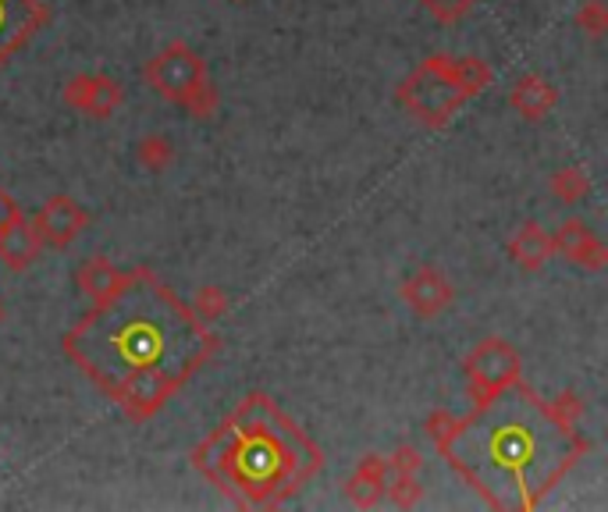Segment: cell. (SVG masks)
I'll list each match as a JSON object with an SVG mask.
<instances>
[{"label": "cell", "mask_w": 608, "mask_h": 512, "mask_svg": "<svg viewBox=\"0 0 608 512\" xmlns=\"http://www.w3.org/2000/svg\"><path fill=\"white\" fill-rule=\"evenodd\" d=\"M61 346L125 417L143 423L218 352V335L150 267H136L118 292L82 313Z\"/></svg>", "instance_id": "cell-1"}, {"label": "cell", "mask_w": 608, "mask_h": 512, "mask_svg": "<svg viewBox=\"0 0 608 512\" xmlns=\"http://www.w3.org/2000/svg\"><path fill=\"white\" fill-rule=\"evenodd\" d=\"M437 452L499 512H530L587 452L580 420L519 381L505 384L470 417H456Z\"/></svg>", "instance_id": "cell-2"}, {"label": "cell", "mask_w": 608, "mask_h": 512, "mask_svg": "<svg viewBox=\"0 0 608 512\" xmlns=\"http://www.w3.org/2000/svg\"><path fill=\"white\" fill-rule=\"evenodd\" d=\"M192 466L243 509H278L303 491L324 455L271 395L253 392L192 449Z\"/></svg>", "instance_id": "cell-3"}, {"label": "cell", "mask_w": 608, "mask_h": 512, "mask_svg": "<svg viewBox=\"0 0 608 512\" xmlns=\"http://www.w3.org/2000/svg\"><path fill=\"white\" fill-rule=\"evenodd\" d=\"M491 82V68L477 57L434 54L417 65L399 85V104L423 125H445Z\"/></svg>", "instance_id": "cell-4"}, {"label": "cell", "mask_w": 608, "mask_h": 512, "mask_svg": "<svg viewBox=\"0 0 608 512\" xmlns=\"http://www.w3.org/2000/svg\"><path fill=\"white\" fill-rule=\"evenodd\" d=\"M143 79L153 93L164 96L167 104L182 107L192 121H207L218 110V90L210 82L203 57L182 39L167 43L164 50L150 57L143 68Z\"/></svg>", "instance_id": "cell-5"}, {"label": "cell", "mask_w": 608, "mask_h": 512, "mask_svg": "<svg viewBox=\"0 0 608 512\" xmlns=\"http://www.w3.org/2000/svg\"><path fill=\"white\" fill-rule=\"evenodd\" d=\"M463 374H466V392H470L473 403H484L494 392H502L505 384L519 381L523 360L505 338H484L470 356H466Z\"/></svg>", "instance_id": "cell-6"}, {"label": "cell", "mask_w": 608, "mask_h": 512, "mask_svg": "<svg viewBox=\"0 0 608 512\" xmlns=\"http://www.w3.org/2000/svg\"><path fill=\"white\" fill-rule=\"evenodd\" d=\"M61 100L72 110L86 114V118L107 121L115 118L125 104V90L118 79H110L107 71H82V75H72L65 82Z\"/></svg>", "instance_id": "cell-7"}, {"label": "cell", "mask_w": 608, "mask_h": 512, "mask_svg": "<svg viewBox=\"0 0 608 512\" xmlns=\"http://www.w3.org/2000/svg\"><path fill=\"white\" fill-rule=\"evenodd\" d=\"M44 0H0V68L47 25Z\"/></svg>", "instance_id": "cell-8"}, {"label": "cell", "mask_w": 608, "mask_h": 512, "mask_svg": "<svg viewBox=\"0 0 608 512\" xmlns=\"http://www.w3.org/2000/svg\"><path fill=\"white\" fill-rule=\"evenodd\" d=\"M33 224H36L39 238H44V246L65 249L90 228V210L72 196H50L47 203L39 207Z\"/></svg>", "instance_id": "cell-9"}, {"label": "cell", "mask_w": 608, "mask_h": 512, "mask_svg": "<svg viewBox=\"0 0 608 512\" xmlns=\"http://www.w3.org/2000/svg\"><path fill=\"white\" fill-rule=\"evenodd\" d=\"M39 253H44V238H39L36 224L15 203L0 218V264L11 275H22V270H30L39 260Z\"/></svg>", "instance_id": "cell-10"}, {"label": "cell", "mask_w": 608, "mask_h": 512, "mask_svg": "<svg viewBox=\"0 0 608 512\" xmlns=\"http://www.w3.org/2000/svg\"><path fill=\"white\" fill-rule=\"evenodd\" d=\"M402 299H406V306L413 310L420 321H434L437 313H445L452 306L456 289H452V281H448L445 270H437L434 264H420L413 275L406 278Z\"/></svg>", "instance_id": "cell-11"}, {"label": "cell", "mask_w": 608, "mask_h": 512, "mask_svg": "<svg viewBox=\"0 0 608 512\" xmlns=\"http://www.w3.org/2000/svg\"><path fill=\"white\" fill-rule=\"evenodd\" d=\"M551 246H556V253H562L565 260L580 270H594V275H598V270L608 267L605 242L598 238V232H591L587 221H580V218L562 221L559 232H551Z\"/></svg>", "instance_id": "cell-12"}, {"label": "cell", "mask_w": 608, "mask_h": 512, "mask_svg": "<svg viewBox=\"0 0 608 512\" xmlns=\"http://www.w3.org/2000/svg\"><path fill=\"white\" fill-rule=\"evenodd\" d=\"M420 469H423V459H420V452L413 445L395 449V455L388 459V488H385V494L391 498L395 509H413L423 498Z\"/></svg>", "instance_id": "cell-13"}, {"label": "cell", "mask_w": 608, "mask_h": 512, "mask_svg": "<svg viewBox=\"0 0 608 512\" xmlns=\"http://www.w3.org/2000/svg\"><path fill=\"white\" fill-rule=\"evenodd\" d=\"M505 253H508V260L523 270V275H537V270L556 256V246H551L548 228H541L537 221H523L513 232V238H508Z\"/></svg>", "instance_id": "cell-14"}, {"label": "cell", "mask_w": 608, "mask_h": 512, "mask_svg": "<svg viewBox=\"0 0 608 512\" xmlns=\"http://www.w3.org/2000/svg\"><path fill=\"white\" fill-rule=\"evenodd\" d=\"M556 104H559V90L545 75H537V71L519 75L513 90H508V107L527 121H545L556 110Z\"/></svg>", "instance_id": "cell-15"}, {"label": "cell", "mask_w": 608, "mask_h": 512, "mask_svg": "<svg viewBox=\"0 0 608 512\" xmlns=\"http://www.w3.org/2000/svg\"><path fill=\"white\" fill-rule=\"evenodd\" d=\"M388 488V459L385 455H363L356 474L349 477V502L360 505V509H374L381 498H385Z\"/></svg>", "instance_id": "cell-16"}, {"label": "cell", "mask_w": 608, "mask_h": 512, "mask_svg": "<svg viewBox=\"0 0 608 512\" xmlns=\"http://www.w3.org/2000/svg\"><path fill=\"white\" fill-rule=\"evenodd\" d=\"M121 281H125V270L110 264L107 256H90V260H82V267L75 270L79 292L86 295L90 303H101L110 292H118Z\"/></svg>", "instance_id": "cell-17"}, {"label": "cell", "mask_w": 608, "mask_h": 512, "mask_svg": "<svg viewBox=\"0 0 608 512\" xmlns=\"http://www.w3.org/2000/svg\"><path fill=\"white\" fill-rule=\"evenodd\" d=\"M548 189H551V196L559 199V203L573 207V203H580V199L591 193V178L580 167H559L556 175H551Z\"/></svg>", "instance_id": "cell-18"}, {"label": "cell", "mask_w": 608, "mask_h": 512, "mask_svg": "<svg viewBox=\"0 0 608 512\" xmlns=\"http://www.w3.org/2000/svg\"><path fill=\"white\" fill-rule=\"evenodd\" d=\"M139 164H143L150 175H161V171L172 167L175 161V147H172V139L167 136H147V139H139Z\"/></svg>", "instance_id": "cell-19"}, {"label": "cell", "mask_w": 608, "mask_h": 512, "mask_svg": "<svg viewBox=\"0 0 608 512\" xmlns=\"http://www.w3.org/2000/svg\"><path fill=\"white\" fill-rule=\"evenodd\" d=\"M189 306H192V313L203 324H210V321H221L224 313H229V295H224V289H214V284H207V289H200V295H196Z\"/></svg>", "instance_id": "cell-20"}, {"label": "cell", "mask_w": 608, "mask_h": 512, "mask_svg": "<svg viewBox=\"0 0 608 512\" xmlns=\"http://www.w3.org/2000/svg\"><path fill=\"white\" fill-rule=\"evenodd\" d=\"M423 11L431 14V19H437L442 25H456L459 19H466L480 0H420Z\"/></svg>", "instance_id": "cell-21"}, {"label": "cell", "mask_w": 608, "mask_h": 512, "mask_svg": "<svg viewBox=\"0 0 608 512\" xmlns=\"http://www.w3.org/2000/svg\"><path fill=\"white\" fill-rule=\"evenodd\" d=\"M576 28H580V33H587L591 39H601L605 28H608V8H605V0H587V4H580Z\"/></svg>", "instance_id": "cell-22"}, {"label": "cell", "mask_w": 608, "mask_h": 512, "mask_svg": "<svg viewBox=\"0 0 608 512\" xmlns=\"http://www.w3.org/2000/svg\"><path fill=\"white\" fill-rule=\"evenodd\" d=\"M452 420H456V417H452V412H434V417L428 420V438L434 441V449L442 445V438L448 434Z\"/></svg>", "instance_id": "cell-23"}, {"label": "cell", "mask_w": 608, "mask_h": 512, "mask_svg": "<svg viewBox=\"0 0 608 512\" xmlns=\"http://www.w3.org/2000/svg\"><path fill=\"white\" fill-rule=\"evenodd\" d=\"M11 207H15V199H8L4 193H0V218H4V213H8Z\"/></svg>", "instance_id": "cell-24"}, {"label": "cell", "mask_w": 608, "mask_h": 512, "mask_svg": "<svg viewBox=\"0 0 608 512\" xmlns=\"http://www.w3.org/2000/svg\"><path fill=\"white\" fill-rule=\"evenodd\" d=\"M0 317H4V306H0Z\"/></svg>", "instance_id": "cell-25"}, {"label": "cell", "mask_w": 608, "mask_h": 512, "mask_svg": "<svg viewBox=\"0 0 608 512\" xmlns=\"http://www.w3.org/2000/svg\"><path fill=\"white\" fill-rule=\"evenodd\" d=\"M232 4H238V0H232Z\"/></svg>", "instance_id": "cell-26"}]
</instances>
